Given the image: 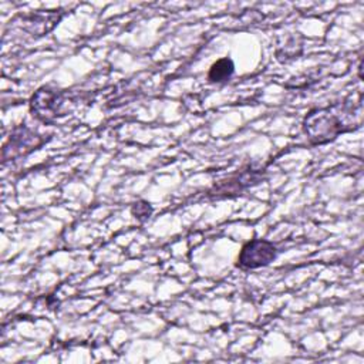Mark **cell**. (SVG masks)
<instances>
[{"label": "cell", "mask_w": 364, "mask_h": 364, "mask_svg": "<svg viewBox=\"0 0 364 364\" xmlns=\"http://www.w3.org/2000/svg\"><path fill=\"white\" fill-rule=\"evenodd\" d=\"M347 112L341 105L331 108L311 109L303 122L306 135L313 144H324L334 139L338 134L353 129V124L347 122Z\"/></svg>", "instance_id": "1"}, {"label": "cell", "mask_w": 364, "mask_h": 364, "mask_svg": "<svg viewBox=\"0 0 364 364\" xmlns=\"http://www.w3.org/2000/svg\"><path fill=\"white\" fill-rule=\"evenodd\" d=\"M277 256V247L264 239H253L247 242L237 257V266L242 269H257L267 266Z\"/></svg>", "instance_id": "2"}, {"label": "cell", "mask_w": 364, "mask_h": 364, "mask_svg": "<svg viewBox=\"0 0 364 364\" xmlns=\"http://www.w3.org/2000/svg\"><path fill=\"white\" fill-rule=\"evenodd\" d=\"M63 94L48 87H43L36 91L30 101V109L33 115L44 122H50L58 115H63Z\"/></svg>", "instance_id": "3"}, {"label": "cell", "mask_w": 364, "mask_h": 364, "mask_svg": "<svg viewBox=\"0 0 364 364\" xmlns=\"http://www.w3.org/2000/svg\"><path fill=\"white\" fill-rule=\"evenodd\" d=\"M33 134L28 132L26 128H18L16 131V134L13 136H10V141H9V145L4 146V152L10 151V158L16 156V155H20V154H24V148L27 149H31L33 145Z\"/></svg>", "instance_id": "4"}, {"label": "cell", "mask_w": 364, "mask_h": 364, "mask_svg": "<svg viewBox=\"0 0 364 364\" xmlns=\"http://www.w3.org/2000/svg\"><path fill=\"white\" fill-rule=\"evenodd\" d=\"M235 71V65H233V61L228 57L225 58H220L218 60L216 63L212 64L210 70H209V74H208V78L213 82H222V81H226L230 78V75L233 74Z\"/></svg>", "instance_id": "5"}, {"label": "cell", "mask_w": 364, "mask_h": 364, "mask_svg": "<svg viewBox=\"0 0 364 364\" xmlns=\"http://www.w3.org/2000/svg\"><path fill=\"white\" fill-rule=\"evenodd\" d=\"M134 209H136V212H134L138 218H141V216H149V213H151V209H149V206H148V203L145 202H141V203H135V206H134Z\"/></svg>", "instance_id": "6"}]
</instances>
